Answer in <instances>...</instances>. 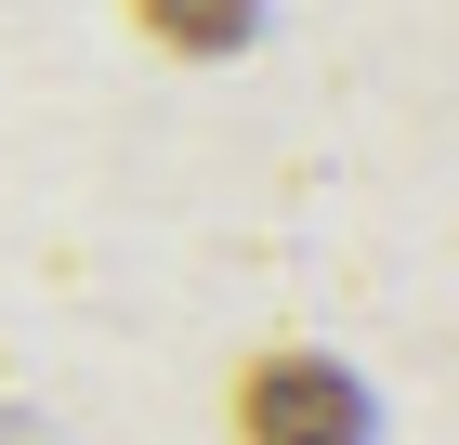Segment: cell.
Wrapping results in <instances>:
<instances>
[{
  "label": "cell",
  "instance_id": "cell-1",
  "mask_svg": "<svg viewBox=\"0 0 459 445\" xmlns=\"http://www.w3.org/2000/svg\"><path fill=\"white\" fill-rule=\"evenodd\" d=\"M223 419H237V445H368V393H354V367H328V354H302V341L249 354L237 393H223Z\"/></svg>",
  "mask_w": 459,
  "mask_h": 445
},
{
  "label": "cell",
  "instance_id": "cell-2",
  "mask_svg": "<svg viewBox=\"0 0 459 445\" xmlns=\"http://www.w3.org/2000/svg\"><path fill=\"white\" fill-rule=\"evenodd\" d=\"M158 53H184V66H211V53H237L249 39V0H118Z\"/></svg>",
  "mask_w": 459,
  "mask_h": 445
}]
</instances>
